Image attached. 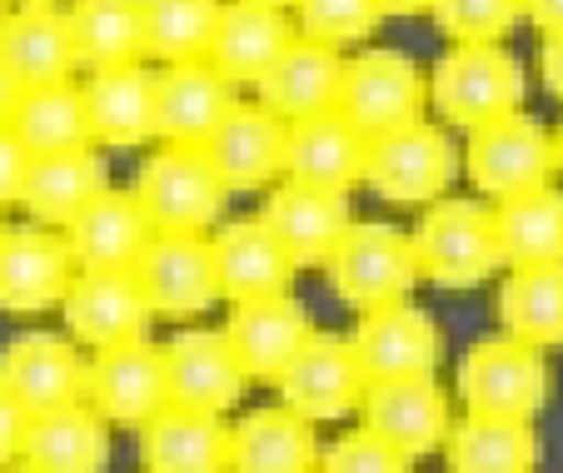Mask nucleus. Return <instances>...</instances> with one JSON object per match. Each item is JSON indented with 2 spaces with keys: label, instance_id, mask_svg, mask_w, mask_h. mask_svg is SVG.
Returning <instances> with one entry per match:
<instances>
[{
  "label": "nucleus",
  "instance_id": "nucleus-44",
  "mask_svg": "<svg viewBox=\"0 0 563 473\" xmlns=\"http://www.w3.org/2000/svg\"><path fill=\"white\" fill-rule=\"evenodd\" d=\"M539 75L553 100H563V35H543L539 45Z\"/></svg>",
  "mask_w": 563,
  "mask_h": 473
},
{
  "label": "nucleus",
  "instance_id": "nucleus-24",
  "mask_svg": "<svg viewBox=\"0 0 563 473\" xmlns=\"http://www.w3.org/2000/svg\"><path fill=\"white\" fill-rule=\"evenodd\" d=\"M234 429L210 409L170 404L140 429V463L145 473H230Z\"/></svg>",
  "mask_w": 563,
  "mask_h": 473
},
{
  "label": "nucleus",
  "instance_id": "nucleus-32",
  "mask_svg": "<svg viewBox=\"0 0 563 473\" xmlns=\"http://www.w3.org/2000/svg\"><path fill=\"white\" fill-rule=\"evenodd\" d=\"M100 189H110L106 165H100L96 145L90 150H60V155H35L31 175H25L21 205L41 224H70L75 215L96 200Z\"/></svg>",
  "mask_w": 563,
  "mask_h": 473
},
{
  "label": "nucleus",
  "instance_id": "nucleus-51",
  "mask_svg": "<svg viewBox=\"0 0 563 473\" xmlns=\"http://www.w3.org/2000/svg\"><path fill=\"white\" fill-rule=\"evenodd\" d=\"M5 15H11V0H0V25H5Z\"/></svg>",
  "mask_w": 563,
  "mask_h": 473
},
{
  "label": "nucleus",
  "instance_id": "nucleus-34",
  "mask_svg": "<svg viewBox=\"0 0 563 473\" xmlns=\"http://www.w3.org/2000/svg\"><path fill=\"white\" fill-rule=\"evenodd\" d=\"M70 35L80 70H115L145 61V0H70Z\"/></svg>",
  "mask_w": 563,
  "mask_h": 473
},
{
  "label": "nucleus",
  "instance_id": "nucleus-6",
  "mask_svg": "<svg viewBox=\"0 0 563 473\" xmlns=\"http://www.w3.org/2000/svg\"><path fill=\"white\" fill-rule=\"evenodd\" d=\"M429 106V80L405 51L389 45H364L344 61V90H340V116L360 125L364 135H384V130L415 125L424 120Z\"/></svg>",
  "mask_w": 563,
  "mask_h": 473
},
{
  "label": "nucleus",
  "instance_id": "nucleus-40",
  "mask_svg": "<svg viewBox=\"0 0 563 473\" xmlns=\"http://www.w3.org/2000/svg\"><path fill=\"white\" fill-rule=\"evenodd\" d=\"M429 15L454 45H504L523 21V0H434Z\"/></svg>",
  "mask_w": 563,
  "mask_h": 473
},
{
  "label": "nucleus",
  "instance_id": "nucleus-3",
  "mask_svg": "<svg viewBox=\"0 0 563 473\" xmlns=\"http://www.w3.org/2000/svg\"><path fill=\"white\" fill-rule=\"evenodd\" d=\"M324 270H330V289L350 309H360V315L405 305L409 289L424 279V274H419L415 234L394 230V224H379V220L354 224Z\"/></svg>",
  "mask_w": 563,
  "mask_h": 473
},
{
  "label": "nucleus",
  "instance_id": "nucleus-17",
  "mask_svg": "<svg viewBox=\"0 0 563 473\" xmlns=\"http://www.w3.org/2000/svg\"><path fill=\"white\" fill-rule=\"evenodd\" d=\"M354 354L369 384H394V378H434L439 364V324L419 305H389L374 309L354 329Z\"/></svg>",
  "mask_w": 563,
  "mask_h": 473
},
{
  "label": "nucleus",
  "instance_id": "nucleus-29",
  "mask_svg": "<svg viewBox=\"0 0 563 473\" xmlns=\"http://www.w3.org/2000/svg\"><path fill=\"white\" fill-rule=\"evenodd\" d=\"M340 90H344V51L324 41H309V35H299L285 51V61L260 80V100L275 116H285L289 125L340 110Z\"/></svg>",
  "mask_w": 563,
  "mask_h": 473
},
{
  "label": "nucleus",
  "instance_id": "nucleus-23",
  "mask_svg": "<svg viewBox=\"0 0 563 473\" xmlns=\"http://www.w3.org/2000/svg\"><path fill=\"white\" fill-rule=\"evenodd\" d=\"M369 169V135L360 125L330 110V116L289 125V175L295 185L330 189V195H354Z\"/></svg>",
  "mask_w": 563,
  "mask_h": 473
},
{
  "label": "nucleus",
  "instance_id": "nucleus-35",
  "mask_svg": "<svg viewBox=\"0 0 563 473\" xmlns=\"http://www.w3.org/2000/svg\"><path fill=\"white\" fill-rule=\"evenodd\" d=\"M11 130L21 135V145L31 150V155H60V150H90L96 145L80 80L21 90L15 116H11Z\"/></svg>",
  "mask_w": 563,
  "mask_h": 473
},
{
  "label": "nucleus",
  "instance_id": "nucleus-30",
  "mask_svg": "<svg viewBox=\"0 0 563 473\" xmlns=\"http://www.w3.org/2000/svg\"><path fill=\"white\" fill-rule=\"evenodd\" d=\"M319 439L314 424L289 404L255 409L234 424L230 473H319Z\"/></svg>",
  "mask_w": 563,
  "mask_h": 473
},
{
  "label": "nucleus",
  "instance_id": "nucleus-53",
  "mask_svg": "<svg viewBox=\"0 0 563 473\" xmlns=\"http://www.w3.org/2000/svg\"><path fill=\"white\" fill-rule=\"evenodd\" d=\"M0 234H5V224H0Z\"/></svg>",
  "mask_w": 563,
  "mask_h": 473
},
{
  "label": "nucleus",
  "instance_id": "nucleus-18",
  "mask_svg": "<svg viewBox=\"0 0 563 473\" xmlns=\"http://www.w3.org/2000/svg\"><path fill=\"white\" fill-rule=\"evenodd\" d=\"M299 41V25L289 21L279 6H260V0H224L220 25L205 61L224 75L230 85H260L285 51Z\"/></svg>",
  "mask_w": 563,
  "mask_h": 473
},
{
  "label": "nucleus",
  "instance_id": "nucleus-48",
  "mask_svg": "<svg viewBox=\"0 0 563 473\" xmlns=\"http://www.w3.org/2000/svg\"><path fill=\"white\" fill-rule=\"evenodd\" d=\"M553 155H559V175H563V125H559V135H553Z\"/></svg>",
  "mask_w": 563,
  "mask_h": 473
},
{
  "label": "nucleus",
  "instance_id": "nucleus-5",
  "mask_svg": "<svg viewBox=\"0 0 563 473\" xmlns=\"http://www.w3.org/2000/svg\"><path fill=\"white\" fill-rule=\"evenodd\" d=\"M464 169L474 179L478 195H489L494 205L519 200L529 189H543L559 169L553 155V135L529 116V110H514L504 120L468 130V150H464Z\"/></svg>",
  "mask_w": 563,
  "mask_h": 473
},
{
  "label": "nucleus",
  "instance_id": "nucleus-19",
  "mask_svg": "<svg viewBox=\"0 0 563 473\" xmlns=\"http://www.w3.org/2000/svg\"><path fill=\"white\" fill-rule=\"evenodd\" d=\"M60 315L70 324V339H80L90 349H115V344H130V339H145V324L155 309H150L135 270H120V274L80 270Z\"/></svg>",
  "mask_w": 563,
  "mask_h": 473
},
{
  "label": "nucleus",
  "instance_id": "nucleus-42",
  "mask_svg": "<svg viewBox=\"0 0 563 473\" xmlns=\"http://www.w3.org/2000/svg\"><path fill=\"white\" fill-rule=\"evenodd\" d=\"M31 150L21 145L11 125H0V205H21V189L25 175H31Z\"/></svg>",
  "mask_w": 563,
  "mask_h": 473
},
{
  "label": "nucleus",
  "instance_id": "nucleus-46",
  "mask_svg": "<svg viewBox=\"0 0 563 473\" xmlns=\"http://www.w3.org/2000/svg\"><path fill=\"white\" fill-rule=\"evenodd\" d=\"M15 100H21V85H15L11 65L0 61V125H11V116H15Z\"/></svg>",
  "mask_w": 563,
  "mask_h": 473
},
{
  "label": "nucleus",
  "instance_id": "nucleus-2",
  "mask_svg": "<svg viewBox=\"0 0 563 473\" xmlns=\"http://www.w3.org/2000/svg\"><path fill=\"white\" fill-rule=\"evenodd\" d=\"M419 274L439 289H468L504 270V244L494 210L474 200H434L424 205V220L415 230Z\"/></svg>",
  "mask_w": 563,
  "mask_h": 473
},
{
  "label": "nucleus",
  "instance_id": "nucleus-27",
  "mask_svg": "<svg viewBox=\"0 0 563 473\" xmlns=\"http://www.w3.org/2000/svg\"><path fill=\"white\" fill-rule=\"evenodd\" d=\"M210 240H214V270H220V295L230 305L289 295V279H295L299 264L265 220H234L224 230H214Z\"/></svg>",
  "mask_w": 563,
  "mask_h": 473
},
{
  "label": "nucleus",
  "instance_id": "nucleus-38",
  "mask_svg": "<svg viewBox=\"0 0 563 473\" xmlns=\"http://www.w3.org/2000/svg\"><path fill=\"white\" fill-rule=\"evenodd\" d=\"M224 0H145V61H205Z\"/></svg>",
  "mask_w": 563,
  "mask_h": 473
},
{
  "label": "nucleus",
  "instance_id": "nucleus-52",
  "mask_svg": "<svg viewBox=\"0 0 563 473\" xmlns=\"http://www.w3.org/2000/svg\"><path fill=\"white\" fill-rule=\"evenodd\" d=\"M15 6H55V0H15Z\"/></svg>",
  "mask_w": 563,
  "mask_h": 473
},
{
  "label": "nucleus",
  "instance_id": "nucleus-26",
  "mask_svg": "<svg viewBox=\"0 0 563 473\" xmlns=\"http://www.w3.org/2000/svg\"><path fill=\"white\" fill-rule=\"evenodd\" d=\"M230 344L240 354V364L250 369V378H269L279 384L289 364L299 359V349L314 339L305 305L295 295H265V299H245L230 315Z\"/></svg>",
  "mask_w": 563,
  "mask_h": 473
},
{
  "label": "nucleus",
  "instance_id": "nucleus-37",
  "mask_svg": "<svg viewBox=\"0 0 563 473\" xmlns=\"http://www.w3.org/2000/svg\"><path fill=\"white\" fill-rule=\"evenodd\" d=\"M504 334L533 349H563V264L509 270L499 289Z\"/></svg>",
  "mask_w": 563,
  "mask_h": 473
},
{
  "label": "nucleus",
  "instance_id": "nucleus-1",
  "mask_svg": "<svg viewBox=\"0 0 563 473\" xmlns=\"http://www.w3.org/2000/svg\"><path fill=\"white\" fill-rule=\"evenodd\" d=\"M429 106L444 125L478 130L523 110V65L504 45H454L429 75Z\"/></svg>",
  "mask_w": 563,
  "mask_h": 473
},
{
  "label": "nucleus",
  "instance_id": "nucleus-8",
  "mask_svg": "<svg viewBox=\"0 0 563 473\" xmlns=\"http://www.w3.org/2000/svg\"><path fill=\"white\" fill-rule=\"evenodd\" d=\"M459 169V155L449 145L444 125H415L384 130L369 140V169H364V185L389 205H434L444 200L449 179Z\"/></svg>",
  "mask_w": 563,
  "mask_h": 473
},
{
  "label": "nucleus",
  "instance_id": "nucleus-21",
  "mask_svg": "<svg viewBox=\"0 0 563 473\" xmlns=\"http://www.w3.org/2000/svg\"><path fill=\"white\" fill-rule=\"evenodd\" d=\"M360 419L369 433L394 443L399 453L419 459L449 443V399L434 378H394V384H369L360 404Z\"/></svg>",
  "mask_w": 563,
  "mask_h": 473
},
{
  "label": "nucleus",
  "instance_id": "nucleus-7",
  "mask_svg": "<svg viewBox=\"0 0 563 473\" xmlns=\"http://www.w3.org/2000/svg\"><path fill=\"white\" fill-rule=\"evenodd\" d=\"M459 399L468 414L494 419H533L549 404V364L543 349L523 339H484L459 364Z\"/></svg>",
  "mask_w": 563,
  "mask_h": 473
},
{
  "label": "nucleus",
  "instance_id": "nucleus-16",
  "mask_svg": "<svg viewBox=\"0 0 563 473\" xmlns=\"http://www.w3.org/2000/svg\"><path fill=\"white\" fill-rule=\"evenodd\" d=\"M234 85L210 61L159 65L155 70V140L159 145H205L234 110Z\"/></svg>",
  "mask_w": 563,
  "mask_h": 473
},
{
  "label": "nucleus",
  "instance_id": "nucleus-14",
  "mask_svg": "<svg viewBox=\"0 0 563 473\" xmlns=\"http://www.w3.org/2000/svg\"><path fill=\"white\" fill-rule=\"evenodd\" d=\"M155 240L145 205L135 189H100L86 210L65 224V244L75 254V270H96V274H120L135 270L140 254Z\"/></svg>",
  "mask_w": 563,
  "mask_h": 473
},
{
  "label": "nucleus",
  "instance_id": "nucleus-25",
  "mask_svg": "<svg viewBox=\"0 0 563 473\" xmlns=\"http://www.w3.org/2000/svg\"><path fill=\"white\" fill-rule=\"evenodd\" d=\"M80 90H86L90 135L100 150H140L155 140V70L145 61L90 70Z\"/></svg>",
  "mask_w": 563,
  "mask_h": 473
},
{
  "label": "nucleus",
  "instance_id": "nucleus-49",
  "mask_svg": "<svg viewBox=\"0 0 563 473\" xmlns=\"http://www.w3.org/2000/svg\"><path fill=\"white\" fill-rule=\"evenodd\" d=\"M0 473H35V469H25V463H11V469H0Z\"/></svg>",
  "mask_w": 563,
  "mask_h": 473
},
{
  "label": "nucleus",
  "instance_id": "nucleus-11",
  "mask_svg": "<svg viewBox=\"0 0 563 473\" xmlns=\"http://www.w3.org/2000/svg\"><path fill=\"white\" fill-rule=\"evenodd\" d=\"M135 279L145 289L150 309L165 319H195L220 295V270H214V240L210 234H175L155 230L150 250L140 254Z\"/></svg>",
  "mask_w": 563,
  "mask_h": 473
},
{
  "label": "nucleus",
  "instance_id": "nucleus-9",
  "mask_svg": "<svg viewBox=\"0 0 563 473\" xmlns=\"http://www.w3.org/2000/svg\"><path fill=\"white\" fill-rule=\"evenodd\" d=\"M86 404L106 424L120 429H145L155 414L170 409V369H165V344L130 339L115 349H96L90 359Z\"/></svg>",
  "mask_w": 563,
  "mask_h": 473
},
{
  "label": "nucleus",
  "instance_id": "nucleus-12",
  "mask_svg": "<svg viewBox=\"0 0 563 473\" xmlns=\"http://www.w3.org/2000/svg\"><path fill=\"white\" fill-rule=\"evenodd\" d=\"M275 389H279V404L305 414L309 424H330V419H344L350 409H360L364 394H369V378H364L350 339L314 334L299 349L295 364L279 374Z\"/></svg>",
  "mask_w": 563,
  "mask_h": 473
},
{
  "label": "nucleus",
  "instance_id": "nucleus-31",
  "mask_svg": "<svg viewBox=\"0 0 563 473\" xmlns=\"http://www.w3.org/2000/svg\"><path fill=\"white\" fill-rule=\"evenodd\" d=\"M21 463L35 473H106L110 463L106 419L90 404H65V409L35 414Z\"/></svg>",
  "mask_w": 563,
  "mask_h": 473
},
{
  "label": "nucleus",
  "instance_id": "nucleus-20",
  "mask_svg": "<svg viewBox=\"0 0 563 473\" xmlns=\"http://www.w3.org/2000/svg\"><path fill=\"white\" fill-rule=\"evenodd\" d=\"M260 220L279 234L289 254H295L299 270H314V264H330L334 250L344 244V234L354 230L350 220V195H330V189H309L295 179H279L265 195V210Z\"/></svg>",
  "mask_w": 563,
  "mask_h": 473
},
{
  "label": "nucleus",
  "instance_id": "nucleus-22",
  "mask_svg": "<svg viewBox=\"0 0 563 473\" xmlns=\"http://www.w3.org/2000/svg\"><path fill=\"white\" fill-rule=\"evenodd\" d=\"M165 369H170V399L185 409H210L224 414L230 404H240L250 384V369L240 364L230 334L214 329H185L165 344Z\"/></svg>",
  "mask_w": 563,
  "mask_h": 473
},
{
  "label": "nucleus",
  "instance_id": "nucleus-10",
  "mask_svg": "<svg viewBox=\"0 0 563 473\" xmlns=\"http://www.w3.org/2000/svg\"><path fill=\"white\" fill-rule=\"evenodd\" d=\"M200 150L230 189L269 195L289 175V120L275 116L265 100H234V110Z\"/></svg>",
  "mask_w": 563,
  "mask_h": 473
},
{
  "label": "nucleus",
  "instance_id": "nucleus-41",
  "mask_svg": "<svg viewBox=\"0 0 563 473\" xmlns=\"http://www.w3.org/2000/svg\"><path fill=\"white\" fill-rule=\"evenodd\" d=\"M319 473H409V453H399L394 443H384L379 433L350 429L344 439H334L319 459Z\"/></svg>",
  "mask_w": 563,
  "mask_h": 473
},
{
  "label": "nucleus",
  "instance_id": "nucleus-50",
  "mask_svg": "<svg viewBox=\"0 0 563 473\" xmlns=\"http://www.w3.org/2000/svg\"><path fill=\"white\" fill-rule=\"evenodd\" d=\"M260 6H279V11H285V6H295V0H260Z\"/></svg>",
  "mask_w": 563,
  "mask_h": 473
},
{
  "label": "nucleus",
  "instance_id": "nucleus-36",
  "mask_svg": "<svg viewBox=\"0 0 563 473\" xmlns=\"http://www.w3.org/2000/svg\"><path fill=\"white\" fill-rule=\"evenodd\" d=\"M499 220V244L509 270H539V264H563V189L543 185L519 200L494 205Z\"/></svg>",
  "mask_w": 563,
  "mask_h": 473
},
{
  "label": "nucleus",
  "instance_id": "nucleus-47",
  "mask_svg": "<svg viewBox=\"0 0 563 473\" xmlns=\"http://www.w3.org/2000/svg\"><path fill=\"white\" fill-rule=\"evenodd\" d=\"M384 15H429L434 11V0H379Z\"/></svg>",
  "mask_w": 563,
  "mask_h": 473
},
{
  "label": "nucleus",
  "instance_id": "nucleus-15",
  "mask_svg": "<svg viewBox=\"0 0 563 473\" xmlns=\"http://www.w3.org/2000/svg\"><path fill=\"white\" fill-rule=\"evenodd\" d=\"M90 359L60 334H21L0 354V389L31 414H51L65 404H86Z\"/></svg>",
  "mask_w": 563,
  "mask_h": 473
},
{
  "label": "nucleus",
  "instance_id": "nucleus-33",
  "mask_svg": "<svg viewBox=\"0 0 563 473\" xmlns=\"http://www.w3.org/2000/svg\"><path fill=\"white\" fill-rule=\"evenodd\" d=\"M449 473H533L539 463V433L529 419H494V414H464L444 443Z\"/></svg>",
  "mask_w": 563,
  "mask_h": 473
},
{
  "label": "nucleus",
  "instance_id": "nucleus-43",
  "mask_svg": "<svg viewBox=\"0 0 563 473\" xmlns=\"http://www.w3.org/2000/svg\"><path fill=\"white\" fill-rule=\"evenodd\" d=\"M31 419H35V414L25 409V404H15L11 394L0 389V469H11V463L25 453V433H31Z\"/></svg>",
  "mask_w": 563,
  "mask_h": 473
},
{
  "label": "nucleus",
  "instance_id": "nucleus-13",
  "mask_svg": "<svg viewBox=\"0 0 563 473\" xmlns=\"http://www.w3.org/2000/svg\"><path fill=\"white\" fill-rule=\"evenodd\" d=\"M75 274L80 270L65 234L35 230V224L0 234V309L5 315H45L65 305Z\"/></svg>",
  "mask_w": 563,
  "mask_h": 473
},
{
  "label": "nucleus",
  "instance_id": "nucleus-39",
  "mask_svg": "<svg viewBox=\"0 0 563 473\" xmlns=\"http://www.w3.org/2000/svg\"><path fill=\"white\" fill-rule=\"evenodd\" d=\"M384 21L379 0H295V25L299 35L324 45H364Z\"/></svg>",
  "mask_w": 563,
  "mask_h": 473
},
{
  "label": "nucleus",
  "instance_id": "nucleus-45",
  "mask_svg": "<svg viewBox=\"0 0 563 473\" xmlns=\"http://www.w3.org/2000/svg\"><path fill=\"white\" fill-rule=\"evenodd\" d=\"M523 21L539 35H563V0H523Z\"/></svg>",
  "mask_w": 563,
  "mask_h": 473
},
{
  "label": "nucleus",
  "instance_id": "nucleus-28",
  "mask_svg": "<svg viewBox=\"0 0 563 473\" xmlns=\"http://www.w3.org/2000/svg\"><path fill=\"white\" fill-rule=\"evenodd\" d=\"M0 61L11 65L21 90L75 80L80 51H75L70 35V15L55 11V6H15L0 25Z\"/></svg>",
  "mask_w": 563,
  "mask_h": 473
},
{
  "label": "nucleus",
  "instance_id": "nucleus-4",
  "mask_svg": "<svg viewBox=\"0 0 563 473\" xmlns=\"http://www.w3.org/2000/svg\"><path fill=\"white\" fill-rule=\"evenodd\" d=\"M135 195L155 230L205 234L220 220L230 185L220 179V169L210 165V155L200 145H159L140 165Z\"/></svg>",
  "mask_w": 563,
  "mask_h": 473
}]
</instances>
